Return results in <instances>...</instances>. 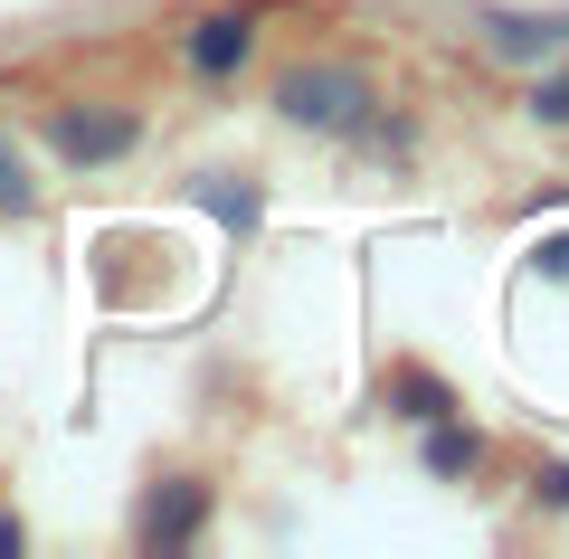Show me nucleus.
Wrapping results in <instances>:
<instances>
[{"label": "nucleus", "instance_id": "7", "mask_svg": "<svg viewBox=\"0 0 569 559\" xmlns=\"http://www.w3.org/2000/svg\"><path fill=\"white\" fill-rule=\"evenodd\" d=\"M39 209V180H29V152L0 133V219H29Z\"/></svg>", "mask_w": 569, "mask_h": 559}, {"label": "nucleus", "instance_id": "3", "mask_svg": "<svg viewBox=\"0 0 569 559\" xmlns=\"http://www.w3.org/2000/svg\"><path fill=\"white\" fill-rule=\"evenodd\" d=\"M200 531H209V483L200 475H162L152 493H142V512H133L142 550H190Z\"/></svg>", "mask_w": 569, "mask_h": 559}, {"label": "nucleus", "instance_id": "2", "mask_svg": "<svg viewBox=\"0 0 569 559\" xmlns=\"http://www.w3.org/2000/svg\"><path fill=\"white\" fill-rule=\"evenodd\" d=\"M276 114L305 123V133H361L370 123V77H351V67H284Z\"/></svg>", "mask_w": 569, "mask_h": 559}, {"label": "nucleus", "instance_id": "6", "mask_svg": "<svg viewBox=\"0 0 569 559\" xmlns=\"http://www.w3.org/2000/svg\"><path fill=\"white\" fill-rule=\"evenodd\" d=\"M389 399H399V418H427V427H437V418H456V399H447L437 380H427V370H389Z\"/></svg>", "mask_w": 569, "mask_h": 559}, {"label": "nucleus", "instance_id": "11", "mask_svg": "<svg viewBox=\"0 0 569 559\" xmlns=\"http://www.w3.org/2000/svg\"><path fill=\"white\" fill-rule=\"evenodd\" d=\"M541 266H550V276H569V238H550V247H541Z\"/></svg>", "mask_w": 569, "mask_h": 559}, {"label": "nucleus", "instance_id": "4", "mask_svg": "<svg viewBox=\"0 0 569 559\" xmlns=\"http://www.w3.org/2000/svg\"><path fill=\"white\" fill-rule=\"evenodd\" d=\"M247 48H257V20H247V10H209V20H190L181 58L200 67V77H228V67H247Z\"/></svg>", "mask_w": 569, "mask_h": 559}, {"label": "nucleus", "instance_id": "12", "mask_svg": "<svg viewBox=\"0 0 569 559\" xmlns=\"http://www.w3.org/2000/svg\"><path fill=\"white\" fill-rule=\"evenodd\" d=\"M0 550H20V521H10V512H0Z\"/></svg>", "mask_w": 569, "mask_h": 559}, {"label": "nucleus", "instance_id": "8", "mask_svg": "<svg viewBox=\"0 0 569 559\" xmlns=\"http://www.w3.org/2000/svg\"><path fill=\"white\" fill-rule=\"evenodd\" d=\"M200 200L219 209L228 228H247V219H257V190H247V180H228V171H209V180H200Z\"/></svg>", "mask_w": 569, "mask_h": 559}, {"label": "nucleus", "instance_id": "5", "mask_svg": "<svg viewBox=\"0 0 569 559\" xmlns=\"http://www.w3.org/2000/svg\"><path fill=\"white\" fill-rule=\"evenodd\" d=\"M493 48H503V58H560L569 29L560 20H493Z\"/></svg>", "mask_w": 569, "mask_h": 559}, {"label": "nucleus", "instance_id": "1", "mask_svg": "<svg viewBox=\"0 0 569 559\" xmlns=\"http://www.w3.org/2000/svg\"><path fill=\"white\" fill-rule=\"evenodd\" d=\"M39 142L67 161V171H114V161L142 142V114L133 104H104V96H67V104L39 114Z\"/></svg>", "mask_w": 569, "mask_h": 559}, {"label": "nucleus", "instance_id": "9", "mask_svg": "<svg viewBox=\"0 0 569 559\" xmlns=\"http://www.w3.org/2000/svg\"><path fill=\"white\" fill-rule=\"evenodd\" d=\"M427 465H437V475H466V465H475V437H456V427H437V437H427Z\"/></svg>", "mask_w": 569, "mask_h": 559}, {"label": "nucleus", "instance_id": "10", "mask_svg": "<svg viewBox=\"0 0 569 559\" xmlns=\"http://www.w3.org/2000/svg\"><path fill=\"white\" fill-rule=\"evenodd\" d=\"M531 114H550V123H569V77H560V86H541V96H531Z\"/></svg>", "mask_w": 569, "mask_h": 559}]
</instances>
